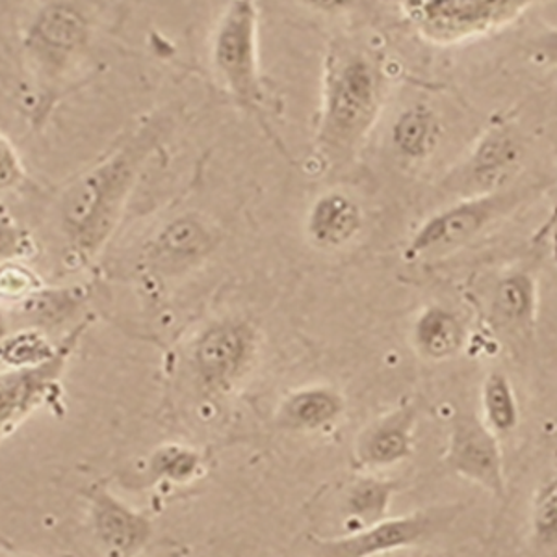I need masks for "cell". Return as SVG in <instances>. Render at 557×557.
<instances>
[{
  "instance_id": "cell-15",
  "label": "cell",
  "mask_w": 557,
  "mask_h": 557,
  "mask_svg": "<svg viewBox=\"0 0 557 557\" xmlns=\"http://www.w3.org/2000/svg\"><path fill=\"white\" fill-rule=\"evenodd\" d=\"M520 147L507 131H494L478 146L467 165L470 178L478 184H500L519 164Z\"/></svg>"
},
{
  "instance_id": "cell-20",
  "label": "cell",
  "mask_w": 557,
  "mask_h": 557,
  "mask_svg": "<svg viewBox=\"0 0 557 557\" xmlns=\"http://www.w3.org/2000/svg\"><path fill=\"white\" fill-rule=\"evenodd\" d=\"M203 470V459L199 451L183 444H164L149 457V474L154 480L184 485L196 480Z\"/></svg>"
},
{
  "instance_id": "cell-3",
  "label": "cell",
  "mask_w": 557,
  "mask_h": 557,
  "mask_svg": "<svg viewBox=\"0 0 557 557\" xmlns=\"http://www.w3.org/2000/svg\"><path fill=\"white\" fill-rule=\"evenodd\" d=\"M380 107L374 65L354 54L343 58L330 81L322 138L333 146H354L372 127Z\"/></svg>"
},
{
  "instance_id": "cell-27",
  "label": "cell",
  "mask_w": 557,
  "mask_h": 557,
  "mask_svg": "<svg viewBox=\"0 0 557 557\" xmlns=\"http://www.w3.org/2000/svg\"><path fill=\"white\" fill-rule=\"evenodd\" d=\"M557 228V186L556 190H554V196H552V207L550 212H548V218H546L545 223H541L539 225L537 231H535V235H533L532 244L533 246H537L541 242H545L548 236L554 235V231Z\"/></svg>"
},
{
  "instance_id": "cell-23",
  "label": "cell",
  "mask_w": 557,
  "mask_h": 557,
  "mask_svg": "<svg viewBox=\"0 0 557 557\" xmlns=\"http://www.w3.org/2000/svg\"><path fill=\"white\" fill-rule=\"evenodd\" d=\"M532 528L539 545L557 546V475L546 480L533 498Z\"/></svg>"
},
{
  "instance_id": "cell-14",
  "label": "cell",
  "mask_w": 557,
  "mask_h": 557,
  "mask_svg": "<svg viewBox=\"0 0 557 557\" xmlns=\"http://www.w3.org/2000/svg\"><path fill=\"white\" fill-rule=\"evenodd\" d=\"M359 207L344 194L320 197L309 220V233L323 247H341L348 244L361 228Z\"/></svg>"
},
{
  "instance_id": "cell-1",
  "label": "cell",
  "mask_w": 557,
  "mask_h": 557,
  "mask_svg": "<svg viewBox=\"0 0 557 557\" xmlns=\"http://www.w3.org/2000/svg\"><path fill=\"white\" fill-rule=\"evenodd\" d=\"M146 149L125 147L71 186L62 203L64 225L76 246L94 251L112 233L133 188Z\"/></svg>"
},
{
  "instance_id": "cell-24",
  "label": "cell",
  "mask_w": 557,
  "mask_h": 557,
  "mask_svg": "<svg viewBox=\"0 0 557 557\" xmlns=\"http://www.w3.org/2000/svg\"><path fill=\"white\" fill-rule=\"evenodd\" d=\"M162 246L165 251L173 255H194L203 251L209 246V238L205 235L203 228L199 227L194 220H178L165 228L162 235Z\"/></svg>"
},
{
  "instance_id": "cell-5",
  "label": "cell",
  "mask_w": 557,
  "mask_h": 557,
  "mask_svg": "<svg viewBox=\"0 0 557 557\" xmlns=\"http://www.w3.org/2000/svg\"><path fill=\"white\" fill-rule=\"evenodd\" d=\"M450 511H417L385 519L374 525L349 533L346 537L312 541L314 557H375L388 552L411 548L430 541L448 524Z\"/></svg>"
},
{
  "instance_id": "cell-18",
  "label": "cell",
  "mask_w": 557,
  "mask_h": 557,
  "mask_svg": "<svg viewBox=\"0 0 557 557\" xmlns=\"http://www.w3.org/2000/svg\"><path fill=\"white\" fill-rule=\"evenodd\" d=\"M482 406L485 424L496 435L517 430L520 420L519 401L513 385L502 370L488 372L482 386Z\"/></svg>"
},
{
  "instance_id": "cell-8",
  "label": "cell",
  "mask_w": 557,
  "mask_h": 557,
  "mask_svg": "<svg viewBox=\"0 0 557 557\" xmlns=\"http://www.w3.org/2000/svg\"><path fill=\"white\" fill-rule=\"evenodd\" d=\"M94 532L102 548L115 557H133L149 543L151 520L121 502L107 488L89 493Z\"/></svg>"
},
{
  "instance_id": "cell-10",
  "label": "cell",
  "mask_w": 557,
  "mask_h": 557,
  "mask_svg": "<svg viewBox=\"0 0 557 557\" xmlns=\"http://www.w3.org/2000/svg\"><path fill=\"white\" fill-rule=\"evenodd\" d=\"M249 349L251 343L246 327L236 323L215 325L197 344V372L207 385H228L244 370Z\"/></svg>"
},
{
  "instance_id": "cell-4",
  "label": "cell",
  "mask_w": 557,
  "mask_h": 557,
  "mask_svg": "<svg viewBox=\"0 0 557 557\" xmlns=\"http://www.w3.org/2000/svg\"><path fill=\"white\" fill-rule=\"evenodd\" d=\"M524 194L519 190L488 191L467 201H459L418 228L409 253H433L438 249L462 246L480 235L491 223L509 214L522 203Z\"/></svg>"
},
{
  "instance_id": "cell-26",
  "label": "cell",
  "mask_w": 557,
  "mask_h": 557,
  "mask_svg": "<svg viewBox=\"0 0 557 557\" xmlns=\"http://www.w3.org/2000/svg\"><path fill=\"white\" fill-rule=\"evenodd\" d=\"M0 149H2V157H0V162H2V186L8 188L21 177L20 165H17V160L13 157L12 149H10L7 141L0 144Z\"/></svg>"
},
{
  "instance_id": "cell-28",
  "label": "cell",
  "mask_w": 557,
  "mask_h": 557,
  "mask_svg": "<svg viewBox=\"0 0 557 557\" xmlns=\"http://www.w3.org/2000/svg\"><path fill=\"white\" fill-rule=\"evenodd\" d=\"M552 253H554V262H556L557 270V235L554 236V246H552Z\"/></svg>"
},
{
  "instance_id": "cell-12",
  "label": "cell",
  "mask_w": 557,
  "mask_h": 557,
  "mask_svg": "<svg viewBox=\"0 0 557 557\" xmlns=\"http://www.w3.org/2000/svg\"><path fill=\"white\" fill-rule=\"evenodd\" d=\"M465 343L467 330L461 318L438 305L428 307L414 323V344L431 361H448L461 354Z\"/></svg>"
},
{
  "instance_id": "cell-13",
  "label": "cell",
  "mask_w": 557,
  "mask_h": 557,
  "mask_svg": "<svg viewBox=\"0 0 557 557\" xmlns=\"http://www.w3.org/2000/svg\"><path fill=\"white\" fill-rule=\"evenodd\" d=\"M343 412L344 399L335 391L305 388L281 406L277 422L286 430L317 431L335 424Z\"/></svg>"
},
{
  "instance_id": "cell-22",
  "label": "cell",
  "mask_w": 557,
  "mask_h": 557,
  "mask_svg": "<svg viewBox=\"0 0 557 557\" xmlns=\"http://www.w3.org/2000/svg\"><path fill=\"white\" fill-rule=\"evenodd\" d=\"M57 355L58 349L52 348L44 336L34 331L17 333L2 344V362L20 370L41 367L45 362L52 361Z\"/></svg>"
},
{
  "instance_id": "cell-16",
  "label": "cell",
  "mask_w": 557,
  "mask_h": 557,
  "mask_svg": "<svg viewBox=\"0 0 557 557\" xmlns=\"http://www.w3.org/2000/svg\"><path fill=\"white\" fill-rule=\"evenodd\" d=\"M398 491V482L380 478H361L349 487L346 496V513L359 524V530L388 519L393 496Z\"/></svg>"
},
{
  "instance_id": "cell-2",
  "label": "cell",
  "mask_w": 557,
  "mask_h": 557,
  "mask_svg": "<svg viewBox=\"0 0 557 557\" xmlns=\"http://www.w3.org/2000/svg\"><path fill=\"white\" fill-rule=\"evenodd\" d=\"M409 20L435 44H461L511 25L532 7L528 0H409Z\"/></svg>"
},
{
  "instance_id": "cell-21",
  "label": "cell",
  "mask_w": 557,
  "mask_h": 557,
  "mask_svg": "<svg viewBox=\"0 0 557 557\" xmlns=\"http://www.w3.org/2000/svg\"><path fill=\"white\" fill-rule=\"evenodd\" d=\"M38 34L54 49H73L86 38V25L71 8L49 7L39 17Z\"/></svg>"
},
{
  "instance_id": "cell-17",
  "label": "cell",
  "mask_w": 557,
  "mask_h": 557,
  "mask_svg": "<svg viewBox=\"0 0 557 557\" xmlns=\"http://www.w3.org/2000/svg\"><path fill=\"white\" fill-rule=\"evenodd\" d=\"M394 144L409 159H425L441 138L437 115L430 108L414 107L399 115L393 131Z\"/></svg>"
},
{
  "instance_id": "cell-11",
  "label": "cell",
  "mask_w": 557,
  "mask_h": 557,
  "mask_svg": "<svg viewBox=\"0 0 557 557\" xmlns=\"http://www.w3.org/2000/svg\"><path fill=\"white\" fill-rule=\"evenodd\" d=\"M417 411L399 407L370 425L357 446V462L367 469H385L406 461L412 454V431Z\"/></svg>"
},
{
  "instance_id": "cell-6",
  "label": "cell",
  "mask_w": 557,
  "mask_h": 557,
  "mask_svg": "<svg viewBox=\"0 0 557 557\" xmlns=\"http://www.w3.org/2000/svg\"><path fill=\"white\" fill-rule=\"evenodd\" d=\"M446 465L465 480L504 498L506 474L498 435L474 414H459L454 420Z\"/></svg>"
},
{
  "instance_id": "cell-9",
  "label": "cell",
  "mask_w": 557,
  "mask_h": 557,
  "mask_svg": "<svg viewBox=\"0 0 557 557\" xmlns=\"http://www.w3.org/2000/svg\"><path fill=\"white\" fill-rule=\"evenodd\" d=\"M73 343L58 349L52 361L41 367L23 368L12 374L2 375L0 385V422L2 435H10L36 407L51 393L58 375L64 370Z\"/></svg>"
},
{
  "instance_id": "cell-19",
  "label": "cell",
  "mask_w": 557,
  "mask_h": 557,
  "mask_svg": "<svg viewBox=\"0 0 557 557\" xmlns=\"http://www.w3.org/2000/svg\"><path fill=\"white\" fill-rule=\"evenodd\" d=\"M494 311L502 320L528 322L535 311V285L530 273L515 272L498 281L494 290Z\"/></svg>"
},
{
  "instance_id": "cell-25",
  "label": "cell",
  "mask_w": 557,
  "mask_h": 557,
  "mask_svg": "<svg viewBox=\"0 0 557 557\" xmlns=\"http://www.w3.org/2000/svg\"><path fill=\"white\" fill-rule=\"evenodd\" d=\"M532 51L543 64L557 65V30H546L533 39Z\"/></svg>"
},
{
  "instance_id": "cell-7",
  "label": "cell",
  "mask_w": 557,
  "mask_h": 557,
  "mask_svg": "<svg viewBox=\"0 0 557 557\" xmlns=\"http://www.w3.org/2000/svg\"><path fill=\"white\" fill-rule=\"evenodd\" d=\"M215 65L228 88L242 101L260 99L255 64V8L251 2H233L215 36Z\"/></svg>"
}]
</instances>
